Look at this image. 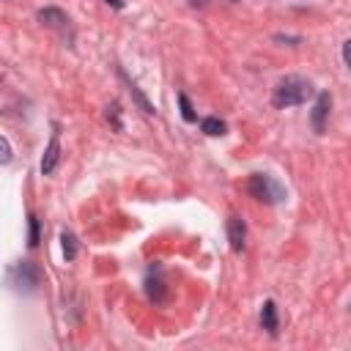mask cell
Listing matches in <instances>:
<instances>
[{
  "label": "cell",
  "mask_w": 351,
  "mask_h": 351,
  "mask_svg": "<svg viewBox=\"0 0 351 351\" xmlns=\"http://www.w3.org/2000/svg\"><path fill=\"white\" fill-rule=\"evenodd\" d=\"M313 93H315V88H313L310 80H304V77H299V74H288V77H282V80L274 85L271 101H274V107L285 110V107L304 104Z\"/></svg>",
  "instance_id": "obj_1"
},
{
  "label": "cell",
  "mask_w": 351,
  "mask_h": 351,
  "mask_svg": "<svg viewBox=\"0 0 351 351\" xmlns=\"http://www.w3.org/2000/svg\"><path fill=\"white\" fill-rule=\"evenodd\" d=\"M247 189H250V195H252L255 200H261V203H266V206L282 203L285 195H288L285 186H282L274 176H269V173H252L250 181H247Z\"/></svg>",
  "instance_id": "obj_2"
},
{
  "label": "cell",
  "mask_w": 351,
  "mask_h": 351,
  "mask_svg": "<svg viewBox=\"0 0 351 351\" xmlns=\"http://www.w3.org/2000/svg\"><path fill=\"white\" fill-rule=\"evenodd\" d=\"M8 277H11V282L22 291H33L36 285H38V269L30 263V261H22V263H16V266H11V271H8Z\"/></svg>",
  "instance_id": "obj_3"
},
{
  "label": "cell",
  "mask_w": 351,
  "mask_h": 351,
  "mask_svg": "<svg viewBox=\"0 0 351 351\" xmlns=\"http://www.w3.org/2000/svg\"><path fill=\"white\" fill-rule=\"evenodd\" d=\"M228 241H230V250L233 252H241L244 250V241H247V225L241 217H230L228 219Z\"/></svg>",
  "instance_id": "obj_4"
},
{
  "label": "cell",
  "mask_w": 351,
  "mask_h": 351,
  "mask_svg": "<svg viewBox=\"0 0 351 351\" xmlns=\"http://www.w3.org/2000/svg\"><path fill=\"white\" fill-rule=\"evenodd\" d=\"M58 159H60V134H58V126H55V132L49 137V145L44 151V159H41V173L49 176L58 167Z\"/></svg>",
  "instance_id": "obj_5"
},
{
  "label": "cell",
  "mask_w": 351,
  "mask_h": 351,
  "mask_svg": "<svg viewBox=\"0 0 351 351\" xmlns=\"http://www.w3.org/2000/svg\"><path fill=\"white\" fill-rule=\"evenodd\" d=\"M38 19H41V25H47V27H52V30H60V33H66V30H71V19L60 11V8H44V11H38Z\"/></svg>",
  "instance_id": "obj_6"
},
{
  "label": "cell",
  "mask_w": 351,
  "mask_h": 351,
  "mask_svg": "<svg viewBox=\"0 0 351 351\" xmlns=\"http://www.w3.org/2000/svg\"><path fill=\"white\" fill-rule=\"evenodd\" d=\"M329 107H332V99L329 93H318L315 99V107H313V129L321 134L324 126H326V115H329Z\"/></svg>",
  "instance_id": "obj_7"
},
{
  "label": "cell",
  "mask_w": 351,
  "mask_h": 351,
  "mask_svg": "<svg viewBox=\"0 0 351 351\" xmlns=\"http://www.w3.org/2000/svg\"><path fill=\"white\" fill-rule=\"evenodd\" d=\"M145 291H148V296H151L154 302H162V299H165V280H162V269H159V266H154V269L148 271V277H145Z\"/></svg>",
  "instance_id": "obj_8"
},
{
  "label": "cell",
  "mask_w": 351,
  "mask_h": 351,
  "mask_svg": "<svg viewBox=\"0 0 351 351\" xmlns=\"http://www.w3.org/2000/svg\"><path fill=\"white\" fill-rule=\"evenodd\" d=\"M261 326L269 335H277V304L271 299H266L263 307H261Z\"/></svg>",
  "instance_id": "obj_9"
},
{
  "label": "cell",
  "mask_w": 351,
  "mask_h": 351,
  "mask_svg": "<svg viewBox=\"0 0 351 351\" xmlns=\"http://www.w3.org/2000/svg\"><path fill=\"white\" fill-rule=\"evenodd\" d=\"M60 247H63V258L66 261H74L77 258V239L71 230H63L60 233Z\"/></svg>",
  "instance_id": "obj_10"
},
{
  "label": "cell",
  "mask_w": 351,
  "mask_h": 351,
  "mask_svg": "<svg viewBox=\"0 0 351 351\" xmlns=\"http://www.w3.org/2000/svg\"><path fill=\"white\" fill-rule=\"evenodd\" d=\"M200 129H203L206 134H211V137L225 134V123H222L219 118H214V115H211V118H203V121H200Z\"/></svg>",
  "instance_id": "obj_11"
},
{
  "label": "cell",
  "mask_w": 351,
  "mask_h": 351,
  "mask_svg": "<svg viewBox=\"0 0 351 351\" xmlns=\"http://www.w3.org/2000/svg\"><path fill=\"white\" fill-rule=\"evenodd\" d=\"M178 104H181V118L192 123V121H195V110H192V104H189L186 93H178Z\"/></svg>",
  "instance_id": "obj_12"
},
{
  "label": "cell",
  "mask_w": 351,
  "mask_h": 351,
  "mask_svg": "<svg viewBox=\"0 0 351 351\" xmlns=\"http://www.w3.org/2000/svg\"><path fill=\"white\" fill-rule=\"evenodd\" d=\"M27 244L30 247H36L38 244V219L30 214V236H27Z\"/></svg>",
  "instance_id": "obj_13"
},
{
  "label": "cell",
  "mask_w": 351,
  "mask_h": 351,
  "mask_svg": "<svg viewBox=\"0 0 351 351\" xmlns=\"http://www.w3.org/2000/svg\"><path fill=\"white\" fill-rule=\"evenodd\" d=\"M118 115H121V107H118V101H112V107H107V118H112V126H115V129H121Z\"/></svg>",
  "instance_id": "obj_14"
},
{
  "label": "cell",
  "mask_w": 351,
  "mask_h": 351,
  "mask_svg": "<svg viewBox=\"0 0 351 351\" xmlns=\"http://www.w3.org/2000/svg\"><path fill=\"white\" fill-rule=\"evenodd\" d=\"M0 145H3V165H8L11 162V143H8V137H0Z\"/></svg>",
  "instance_id": "obj_15"
},
{
  "label": "cell",
  "mask_w": 351,
  "mask_h": 351,
  "mask_svg": "<svg viewBox=\"0 0 351 351\" xmlns=\"http://www.w3.org/2000/svg\"><path fill=\"white\" fill-rule=\"evenodd\" d=\"M343 60H346V66L351 69V38L343 44Z\"/></svg>",
  "instance_id": "obj_16"
},
{
  "label": "cell",
  "mask_w": 351,
  "mask_h": 351,
  "mask_svg": "<svg viewBox=\"0 0 351 351\" xmlns=\"http://www.w3.org/2000/svg\"><path fill=\"white\" fill-rule=\"evenodd\" d=\"M107 5H112V8H123V0H104Z\"/></svg>",
  "instance_id": "obj_17"
},
{
  "label": "cell",
  "mask_w": 351,
  "mask_h": 351,
  "mask_svg": "<svg viewBox=\"0 0 351 351\" xmlns=\"http://www.w3.org/2000/svg\"><path fill=\"white\" fill-rule=\"evenodd\" d=\"M195 8H203V5H208V0H189Z\"/></svg>",
  "instance_id": "obj_18"
}]
</instances>
